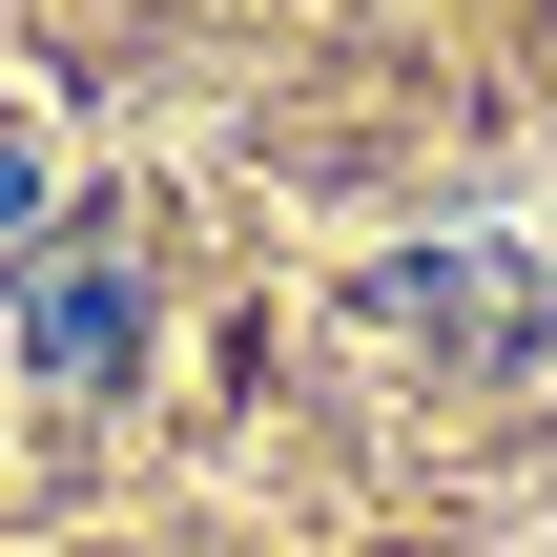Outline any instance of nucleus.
Instances as JSON below:
<instances>
[{"label": "nucleus", "mask_w": 557, "mask_h": 557, "mask_svg": "<svg viewBox=\"0 0 557 557\" xmlns=\"http://www.w3.org/2000/svg\"><path fill=\"white\" fill-rule=\"evenodd\" d=\"M21 351H41V372H62V393H103V372H124V351H145V269H124V248H103V227H83V248H62V269H21Z\"/></svg>", "instance_id": "1"}, {"label": "nucleus", "mask_w": 557, "mask_h": 557, "mask_svg": "<svg viewBox=\"0 0 557 557\" xmlns=\"http://www.w3.org/2000/svg\"><path fill=\"white\" fill-rule=\"evenodd\" d=\"M21 207H41V165H21V145H0V227H21Z\"/></svg>", "instance_id": "2"}]
</instances>
